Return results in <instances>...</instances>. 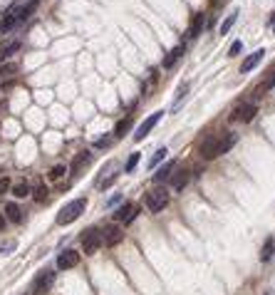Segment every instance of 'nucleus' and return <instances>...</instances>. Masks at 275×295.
<instances>
[{
	"label": "nucleus",
	"instance_id": "1",
	"mask_svg": "<svg viewBox=\"0 0 275 295\" xmlns=\"http://www.w3.org/2000/svg\"><path fill=\"white\" fill-rule=\"evenodd\" d=\"M85 208H87V199H74V201L65 204L60 208V213H57V226H67V224H72V221H77L85 213Z\"/></svg>",
	"mask_w": 275,
	"mask_h": 295
},
{
	"label": "nucleus",
	"instance_id": "2",
	"mask_svg": "<svg viewBox=\"0 0 275 295\" xmlns=\"http://www.w3.org/2000/svg\"><path fill=\"white\" fill-rule=\"evenodd\" d=\"M146 208L151 211V213H159V211H164V206L169 204V191L166 189H151L149 194H146Z\"/></svg>",
	"mask_w": 275,
	"mask_h": 295
},
{
	"label": "nucleus",
	"instance_id": "3",
	"mask_svg": "<svg viewBox=\"0 0 275 295\" xmlns=\"http://www.w3.org/2000/svg\"><path fill=\"white\" fill-rule=\"evenodd\" d=\"M99 246H102V231L99 228H87L82 233V250H85V255H94L99 250Z\"/></svg>",
	"mask_w": 275,
	"mask_h": 295
},
{
	"label": "nucleus",
	"instance_id": "4",
	"mask_svg": "<svg viewBox=\"0 0 275 295\" xmlns=\"http://www.w3.org/2000/svg\"><path fill=\"white\" fill-rule=\"evenodd\" d=\"M161 117H164V109H159V112L149 114V117H146V119L137 127V132H134V141H141V139H144V136H146V134L156 127V124H159V119H161Z\"/></svg>",
	"mask_w": 275,
	"mask_h": 295
},
{
	"label": "nucleus",
	"instance_id": "5",
	"mask_svg": "<svg viewBox=\"0 0 275 295\" xmlns=\"http://www.w3.org/2000/svg\"><path fill=\"white\" fill-rule=\"evenodd\" d=\"M52 283H55V271H43L40 275L35 278V283H32V293L35 295H45L52 288Z\"/></svg>",
	"mask_w": 275,
	"mask_h": 295
},
{
	"label": "nucleus",
	"instance_id": "6",
	"mask_svg": "<svg viewBox=\"0 0 275 295\" xmlns=\"http://www.w3.org/2000/svg\"><path fill=\"white\" fill-rule=\"evenodd\" d=\"M137 213H139V206L132 204V201H127V204H122L119 208H116L114 218L119 221V224H132V221L137 218Z\"/></svg>",
	"mask_w": 275,
	"mask_h": 295
},
{
	"label": "nucleus",
	"instance_id": "7",
	"mask_svg": "<svg viewBox=\"0 0 275 295\" xmlns=\"http://www.w3.org/2000/svg\"><path fill=\"white\" fill-rule=\"evenodd\" d=\"M77 263H80V253L72 250V248H67V250H62V253L57 255V268H60V271H69V268H74Z\"/></svg>",
	"mask_w": 275,
	"mask_h": 295
},
{
	"label": "nucleus",
	"instance_id": "8",
	"mask_svg": "<svg viewBox=\"0 0 275 295\" xmlns=\"http://www.w3.org/2000/svg\"><path fill=\"white\" fill-rule=\"evenodd\" d=\"M122 238H124L122 226H107L104 233H102V243H104V246H116Z\"/></svg>",
	"mask_w": 275,
	"mask_h": 295
},
{
	"label": "nucleus",
	"instance_id": "9",
	"mask_svg": "<svg viewBox=\"0 0 275 295\" xmlns=\"http://www.w3.org/2000/svg\"><path fill=\"white\" fill-rule=\"evenodd\" d=\"M201 157H204L206 161L218 157V136H206V139H204V144H201Z\"/></svg>",
	"mask_w": 275,
	"mask_h": 295
},
{
	"label": "nucleus",
	"instance_id": "10",
	"mask_svg": "<svg viewBox=\"0 0 275 295\" xmlns=\"http://www.w3.org/2000/svg\"><path fill=\"white\" fill-rule=\"evenodd\" d=\"M255 112H258L255 104H243V107H238V109L233 112V119H238V122H251V119L255 117Z\"/></svg>",
	"mask_w": 275,
	"mask_h": 295
},
{
	"label": "nucleus",
	"instance_id": "11",
	"mask_svg": "<svg viewBox=\"0 0 275 295\" xmlns=\"http://www.w3.org/2000/svg\"><path fill=\"white\" fill-rule=\"evenodd\" d=\"M263 57H265V50H255V52H251V55L243 60V65H241V72H243V75H248L251 69H255V65H258Z\"/></svg>",
	"mask_w": 275,
	"mask_h": 295
},
{
	"label": "nucleus",
	"instance_id": "12",
	"mask_svg": "<svg viewBox=\"0 0 275 295\" xmlns=\"http://www.w3.org/2000/svg\"><path fill=\"white\" fill-rule=\"evenodd\" d=\"M176 169V161H166L164 166H159L156 169V174H154V181L156 183H164L166 179H171V171Z\"/></svg>",
	"mask_w": 275,
	"mask_h": 295
},
{
	"label": "nucleus",
	"instance_id": "13",
	"mask_svg": "<svg viewBox=\"0 0 275 295\" xmlns=\"http://www.w3.org/2000/svg\"><path fill=\"white\" fill-rule=\"evenodd\" d=\"M188 181H191V171H188V169H181V171H176V174L171 176V186H174L176 191H181Z\"/></svg>",
	"mask_w": 275,
	"mask_h": 295
},
{
	"label": "nucleus",
	"instance_id": "14",
	"mask_svg": "<svg viewBox=\"0 0 275 295\" xmlns=\"http://www.w3.org/2000/svg\"><path fill=\"white\" fill-rule=\"evenodd\" d=\"M5 216L13 224H23V211H20L18 204H5Z\"/></svg>",
	"mask_w": 275,
	"mask_h": 295
},
{
	"label": "nucleus",
	"instance_id": "15",
	"mask_svg": "<svg viewBox=\"0 0 275 295\" xmlns=\"http://www.w3.org/2000/svg\"><path fill=\"white\" fill-rule=\"evenodd\" d=\"M90 161H92V154H90V152H80V157H77V159L72 161V174H77L82 166H87Z\"/></svg>",
	"mask_w": 275,
	"mask_h": 295
},
{
	"label": "nucleus",
	"instance_id": "16",
	"mask_svg": "<svg viewBox=\"0 0 275 295\" xmlns=\"http://www.w3.org/2000/svg\"><path fill=\"white\" fill-rule=\"evenodd\" d=\"M181 55H183V45H176V47H174V50L164 57V62H161V65H164V67H174V65H176V60H179Z\"/></svg>",
	"mask_w": 275,
	"mask_h": 295
},
{
	"label": "nucleus",
	"instance_id": "17",
	"mask_svg": "<svg viewBox=\"0 0 275 295\" xmlns=\"http://www.w3.org/2000/svg\"><path fill=\"white\" fill-rule=\"evenodd\" d=\"M235 144V134H226V136H218V154H226L230 146Z\"/></svg>",
	"mask_w": 275,
	"mask_h": 295
},
{
	"label": "nucleus",
	"instance_id": "18",
	"mask_svg": "<svg viewBox=\"0 0 275 295\" xmlns=\"http://www.w3.org/2000/svg\"><path fill=\"white\" fill-rule=\"evenodd\" d=\"M18 50H20V40H13V43L3 45V47H0V60H8V57L15 55Z\"/></svg>",
	"mask_w": 275,
	"mask_h": 295
},
{
	"label": "nucleus",
	"instance_id": "19",
	"mask_svg": "<svg viewBox=\"0 0 275 295\" xmlns=\"http://www.w3.org/2000/svg\"><path fill=\"white\" fill-rule=\"evenodd\" d=\"M13 196H15V199H27V196H30L27 181H18V183H15V186H13Z\"/></svg>",
	"mask_w": 275,
	"mask_h": 295
},
{
	"label": "nucleus",
	"instance_id": "20",
	"mask_svg": "<svg viewBox=\"0 0 275 295\" xmlns=\"http://www.w3.org/2000/svg\"><path fill=\"white\" fill-rule=\"evenodd\" d=\"M235 20H238V10H233V13H230V15H228V18H226V20L221 23L218 32H221V35H226V32H228V30H230V27L235 25Z\"/></svg>",
	"mask_w": 275,
	"mask_h": 295
},
{
	"label": "nucleus",
	"instance_id": "21",
	"mask_svg": "<svg viewBox=\"0 0 275 295\" xmlns=\"http://www.w3.org/2000/svg\"><path fill=\"white\" fill-rule=\"evenodd\" d=\"M273 253H275V241H273V238H268V241H265V246L260 248V261H270Z\"/></svg>",
	"mask_w": 275,
	"mask_h": 295
},
{
	"label": "nucleus",
	"instance_id": "22",
	"mask_svg": "<svg viewBox=\"0 0 275 295\" xmlns=\"http://www.w3.org/2000/svg\"><path fill=\"white\" fill-rule=\"evenodd\" d=\"M201 27H204V13H199V15L193 18V23H191V30H188V35H191V38H199Z\"/></svg>",
	"mask_w": 275,
	"mask_h": 295
},
{
	"label": "nucleus",
	"instance_id": "23",
	"mask_svg": "<svg viewBox=\"0 0 275 295\" xmlns=\"http://www.w3.org/2000/svg\"><path fill=\"white\" fill-rule=\"evenodd\" d=\"M166 154H169V152H166V146H161V149H156V152H154V157H151V161H149V169H154L156 164H161V161L166 159Z\"/></svg>",
	"mask_w": 275,
	"mask_h": 295
},
{
	"label": "nucleus",
	"instance_id": "24",
	"mask_svg": "<svg viewBox=\"0 0 275 295\" xmlns=\"http://www.w3.org/2000/svg\"><path fill=\"white\" fill-rule=\"evenodd\" d=\"M65 174H67V166H65V164H57V166H52V169H50V174H47V176H50V181H60Z\"/></svg>",
	"mask_w": 275,
	"mask_h": 295
},
{
	"label": "nucleus",
	"instance_id": "25",
	"mask_svg": "<svg viewBox=\"0 0 275 295\" xmlns=\"http://www.w3.org/2000/svg\"><path fill=\"white\" fill-rule=\"evenodd\" d=\"M273 87H275V69L270 72V77H268V80H265V82L258 87V97H260V94H265V92H270Z\"/></svg>",
	"mask_w": 275,
	"mask_h": 295
},
{
	"label": "nucleus",
	"instance_id": "26",
	"mask_svg": "<svg viewBox=\"0 0 275 295\" xmlns=\"http://www.w3.org/2000/svg\"><path fill=\"white\" fill-rule=\"evenodd\" d=\"M139 159H141V154H139V152H134V154H132V157L127 159V166H124V171H127V174H132V171L137 169V164H139Z\"/></svg>",
	"mask_w": 275,
	"mask_h": 295
},
{
	"label": "nucleus",
	"instance_id": "27",
	"mask_svg": "<svg viewBox=\"0 0 275 295\" xmlns=\"http://www.w3.org/2000/svg\"><path fill=\"white\" fill-rule=\"evenodd\" d=\"M15 13H18L15 8H10V10L5 13V18H3V30H10V27H13V23H15Z\"/></svg>",
	"mask_w": 275,
	"mask_h": 295
},
{
	"label": "nucleus",
	"instance_id": "28",
	"mask_svg": "<svg viewBox=\"0 0 275 295\" xmlns=\"http://www.w3.org/2000/svg\"><path fill=\"white\" fill-rule=\"evenodd\" d=\"M15 72H18V65H15V62H8V65L0 67V75H3V77H10V75H15Z\"/></svg>",
	"mask_w": 275,
	"mask_h": 295
},
{
	"label": "nucleus",
	"instance_id": "29",
	"mask_svg": "<svg viewBox=\"0 0 275 295\" xmlns=\"http://www.w3.org/2000/svg\"><path fill=\"white\" fill-rule=\"evenodd\" d=\"M129 129V119H122L119 124L114 127V136H124V132Z\"/></svg>",
	"mask_w": 275,
	"mask_h": 295
},
{
	"label": "nucleus",
	"instance_id": "30",
	"mask_svg": "<svg viewBox=\"0 0 275 295\" xmlns=\"http://www.w3.org/2000/svg\"><path fill=\"white\" fill-rule=\"evenodd\" d=\"M241 50H243V43H241V40H235V43L230 45V50H228V57H235Z\"/></svg>",
	"mask_w": 275,
	"mask_h": 295
},
{
	"label": "nucleus",
	"instance_id": "31",
	"mask_svg": "<svg viewBox=\"0 0 275 295\" xmlns=\"http://www.w3.org/2000/svg\"><path fill=\"white\" fill-rule=\"evenodd\" d=\"M188 92V82H183V85H179V90H176V107H179V102L183 99V94Z\"/></svg>",
	"mask_w": 275,
	"mask_h": 295
},
{
	"label": "nucleus",
	"instance_id": "32",
	"mask_svg": "<svg viewBox=\"0 0 275 295\" xmlns=\"http://www.w3.org/2000/svg\"><path fill=\"white\" fill-rule=\"evenodd\" d=\"M8 189H10V179H8V176H3V179H0V196L8 194Z\"/></svg>",
	"mask_w": 275,
	"mask_h": 295
},
{
	"label": "nucleus",
	"instance_id": "33",
	"mask_svg": "<svg viewBox=\"0 0 275 295\" xmlns=\"http://www.w3.org/2000/svg\"><path fill=\"white\" fill-rule=\"evenodd\" d=\"M47 199V189L45 186H37V191H35V201H45Z\"/></svg>",
	"mask_w": 275,
	"mask_h": 295
},
{
	"label": "nucleus",
	"instance_id": "34",
	"mask_svg": "<svg viewBox=\"0 0 275 295\" xmlns=\"http://www.w3.org/2000/svg\"><path fill=\"white\" fill-rule=\"evenodd\" d=\"M15 246H18L15 241H8V243H3V246H0V253H5V255H8L10 250H15Z\"/></svg>",
	"mask_w": 275,
	"mask_h": 295
},
{
	"label": "nucleus",
	"instance_id": "35",
	"mask_svg": "<svg viewBox=\"0 0 275 295\" xmlns=\"http://www.w3.org/2000/svg\"><path fill=\"white\" fill-rule=\"evenodd\" d=\"M109 141H112V136H104V139H99L94 146H99V149H104V146H109Z\"/></svg>",
	"mask_w": 275,
	"mask_h": 295
},
{
	"label": "nucleus",
	"instance_id": "36",
	"mask_svg": "<svg viewBox=\"0 0 275 295\" xmlns=\"http://www.w3.org/2000/svg\"><path fill=\"white\" fill-rule=\"evenodd\" d=\"M3 228H5V216L0 213V231H3Z\"/></svg>",
	"mask_w": 275,
	"mask_h": 295
},
{
	"label": "nucleus",
	"instance_id": "37",
	"mask_svg": "<svg viewBox=\"0 0 275 295\" xmlns=\"http://www.w3.org/2000/svg\"><path fill=\"white\" fill-rule=\"evenodd\" d=\"M265 295H273V293H265Z\"/></svg>",
	"mask_w": 275,
	"mask_h": 295
},
{
	"label": "nucleus",
	"instance_id": "38",
	"mask_svg": "<svg viewBox=\"0 0 275 295\" xmlns=\"http://www.w3.org/2000/svg\"><path fill=\"white\" fill-rule=\"evenodd\" d=\"M273 30H275V25H273Z\"/></svg>",
	"mask_w": 275,
	"mask_h": 295
}]
</instances>
